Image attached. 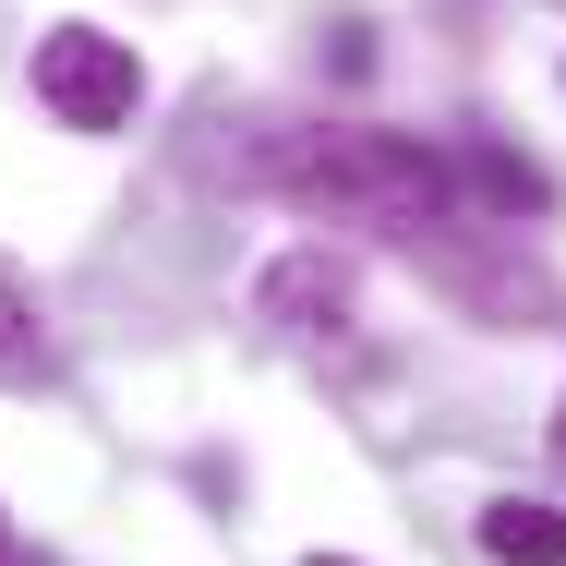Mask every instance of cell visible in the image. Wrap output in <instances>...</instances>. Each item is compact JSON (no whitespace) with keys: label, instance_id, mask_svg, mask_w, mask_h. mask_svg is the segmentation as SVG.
<instances>
[{"label":"cell","instance_id":"1","mask_svg":"<svg viewBox=\"0 0 566 566\" xmlns=\"http://www.w3.org/2000/svg\"><path fill=\"white\" fill-rule=\"evenodd\" d=\"M241 181H253V193H277V206H302V218L398 229V241H422V229L458 218V169L422 145V133H374V120L265 133V145L241 157Z\"/></svg>","mask_w":566,"mask_h":566},{"label":"cell","instance_id":"2","mask_svg":"<svg viewBox=\"0 0 566 566\" xmlns=\"http://www.w3.org/2000/svg\"><path fill=\"white\" fill-rule=\"evenodd\" d=\"M36 97H49L61 133H120V120L145 109V61H133V36L49 24V36H36Z\"/></svg>","mask_w":566,"mask_h":566},{"label":"cell","instance_id":"3","mask_svg":"<svg viewBox=\"0 0 566 566\" xmlns=\"http://www.w3.org/2000/svg\"><path fill=\"white\" fill-rule=\"evenodd\" d=\"M349 302H361V290H349L338 253H277L265 290H253V314H265L277 338H349Z\"/></svg>","mask_w":566,"mask_h":566},{"label":"cell","instance_id":"4","mask_svg":"<svg viewBox=\"0 0 566 566\" xmlns=\"http://www.w3.org/2000/svg\"><path fill=\"white\" fill-rule=\"evenodd\" d=\"M447 169H458V193H470V206H494V218H543V206H555V181H543L531 157H506V145H482V133L458 145Z\"/></svg>","mask_w":566,"mask_h":566},{"label":"cell","instance_id":"5","mask_svg":"<svg viewBox=\"0 0 566 566\" xmlns=\"http://www.w3.org/2000/svg\"><path fill=\"white\" fill-rule=\"evenodd\" d=\"M482 555H494V566H566V506L494 494V506H482Z\"/></svg>","mask_w":566,"mask_h":566},{"label":"cell","instance_id":"6","mask_svg":"<svg viewBox=\"0 0 566 566\" xmlns=\"http://www.w3.org/2000/svg\"><path fill=\"white\" fill-rule=\"evenodd\" d=\"M49 338H36V290L12 277V253H0V374H36Z\"/></svg>","mask_w":566,"mask_h":566},{"label":"cell","instance_id":"7","mask_svg":"<svg viewBox=\"0 0 566 566\" xmlns=\"http://www.w3.org/2000/svg\"><path fill=\"white\" fill-rule=\"evenodd\" d=\"M555 470H566V410H555Z\"/></svg>","mask_w":566,"mask_h":566},{"label":"cell","instance_id":"8","mask_svg":"<svg viewBox=\"0 0 566 566\" xmlns=\"http://www.w3.org/2000/svg\"><path fill=\"white\" fill-rule=\"evenodd\" d=\"M0 566H12V531H0Z\"/></svg>","mask_w":566,"mask_h":566},{"label":"cell","instance_id":"9","mask_svg":"<svg viewBox=\"0 0 566 566\" xmlns=\"http://www.w3.org/2000/svg\"><path fill=\"white\" fill-rule=\"evenodd\" d=\"M314 566H338V555H314Z\"/></svg>","mask_w":566,"mask_h":566}]
</instances>
